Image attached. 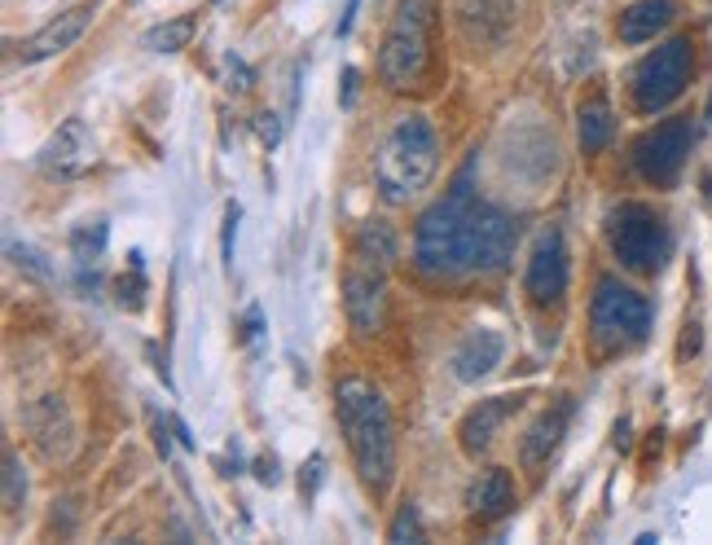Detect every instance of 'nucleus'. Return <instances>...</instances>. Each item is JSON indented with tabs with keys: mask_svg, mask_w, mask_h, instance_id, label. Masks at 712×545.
<instances>
[{
	"mask_svg": "<svg viewBox=\"0 0 712 545\" xmlns=\"http://www.w3.org/2000/svg\"><path fill=\"white\" fill-rule=\"evenodd\" d=\"M238 220H242V207L238 202H229L225 207V229H220V255H225V264L233 268V237H238Z\"/></svg>",
	"mask_w": 712,
	"mask_h": 545,
	"instance_id": "nucleus-28",
	"label": "nucleus"
},
{
	"mask_svg": "<svg viewBox=\"0 0 712 545\" xmlns=\"http://www.w3.org/2000/svg\"><path fill=\"white\" fill-rule=\"evenodd\" d=\"M27 427H32V436H36V444H41L45 457H67L71 444H76V427H71V414H67L62 396L36 401L32 414H27Z\"/></svg>",
	"mask_w": 712,
	"mask_h": 545,
	"instance_id": "nucleus-15",
	"label": "nucleus"
},
{
	"mask_svg": "<svg viewBox=\"0 0 712 545\" xmlns=\"http://www.w3.org/2000/svg\"><path fill=\"white\" fill-rule=\"evenodd\" d=\"M356 10H361V0H347V5H343V14H338V36H347V32H352Z\"/></svg>",
	"mask_w": 712,
	"mask_h": 545,
	"instance_id": "nucleus-32",
	"label": "nucleus"
},
{
	"mask_svg": "<svg viewBox=\"0 0 712 545\" xmlns=\"http://www.w3.org/2000/svg\"><path fill=\"white\" fill-rule=\"evenodd\" d=\"M154 444H159V453H163V457L172 453V440H168V427H163V418H154Z\"/></svg>",
	"mask_w": 712,
	"mask_h": 545,
	"instance_id": "nucleus-34",
	"label": "nucleus"
},
{
	"mask_svg": "<svg viewBox=\"0 0 712 545\" xmlns=\"http://www.w3.org/2000/svg\"><path fill=\"white\" fill-rule=\"evenodd\" d=\"M106 220H93V224H80L76 233H71V251H76V264L80 268H89V264H97L102 259V251H106Z\"/></svg>",
	"mask_w": 712,
	"mask_h": 545,
	"instance_id": "nucleus-23",
	"label": "nucleus"
},
{
	"mask_svg": "<svg viewBox=\"0 0 712 545\" xmlns=\"http://www.w3.org/2000/svg\"><path fill=\"white\" fill-rule=\"evenodd\" d=\"M27 506V475H23V462L14 449H5V510L19 514Z\"/></svg>",
	"mask_w": 712,
	"mask_h": 545,
	"instance_id": "nucleus-24",
	"label": "nucleus"
},
{
	"mask_svg": "<svg viewBox=\"0 0 712 545\" xmlns=\"http://www.w3.org/2000/svg\"><path fill=\"white\" fill-rule=\"evenodd\" d=\"M41 167H45L49 176H58V181L89 176V172L97 167V141H93L89 124H84V119H67V124L49 137V146L41 150Z\"/></svg>",
	"mask_w": 712,
	"mask_h": 545,
	"instance_id": "nucleus-12",
	"label": "nucleus"
},
{
	"mask_svg": "<svg viewBox=\"0 0 712 545\" xmlns=\"http://www.w3.org/2000/svg\"><path fill=\"white\" fill-rule=\"evenodd\" d=\"M97 10H102V0H84V5H76V10H67V14H58L54 23H45L36 36H27V40L19 45V62L32 67V62H45V58H58L62 49H71V45L89 32V23H93Z\"/></svg>",
	"mask_w": 712,
	"mask_h": 545,
	"instance_id": "nucleus-13",
	"label": "nucleus"
},
{
	"mask_svg": "<svg viewBox=\"0 0 712 545\" xmlns=\"http://www.w3.org/2000/svg\"><path fill=\"white\" fill-rule=\"evenodd\" d=\"M502 352H506V339L497 331H471L458 352H453V374L458 383H480L489 379L497 366H502Z\"/></svg>",
	"mask_w": 712,
	"mask_h": 545,
	"instance_id": "nucleus-16",
	"label": "nucleus"
},
{
	"mask_svg": "<svg viewBox=\"0 0 712 545\" xmlns=\"http://www.w3.org/2000/svg\"><path fill=\"white\" fill-rule=\"evenodd\" d=\"M172 431H176V440H181V444H185V449H194V436H190V427H185V422H181V418H176V422H172Z\"/></svg>",
	"mask_w": 712,
	"mask_h": 545,
	"instance_id": "nucleus-35",
	"label": "nucleus"
},
{
	"mask_svg": "<svg viewBox=\"0 0 712 545\" xmlns=\"http://www.w3.org/2000/svg\"><path fill=\"white\" fill-rule=\"evenodd\" d=\"M343 309L356 335H379L388 322V268L366 255H352L343 272Z\"/></svg>",
	"mask_w": 712,
	"mask_h": 545,
	"instance_id": "nucleus-8",
	"label": "nucleus"
},
{
	"mask_svg": "<svg viewBox=\"0 0 712 545\" xmlns=\"http://www.w3.org/2000/svg\"><path fill=\"white\" fill-rule=\"evenodd\" d=\"M356 84H361V71L347 67V71H343V93H338V106H356Z\"/></svg>",
	"mask_w": 712,
	"mask_h": 545,
	"instance_id": "nucleus-31",
	"label": "nucleus"
},
{
	"mask_svg": "<svg viewBox=\"0 0 712 545\" xmlns=\"http://www.w3.org/2000/svg\"><path fill=\"white\" fill-rule=\"evenodd\" d=\"M356 255H366V259H375V264L392 268V264H397V255H401L392 224H383V220H366L361 229H356Z\"/></svg>",
	"mask_w": 712,
	"mask_h": 545,
	"instance_id": "nucleus-21",
	"label": "nucleus"
},
{
	"mask_svg": "<svg viewBox=\"0 0 712 545\" xmlns=\"http://www.w3.org/2000/svg\"><path fill=\"white\" fill-rule=\"evenodd\" d=\"M255 475H260L264 484H277V462H273V457H260V462H255Z\"/></svg>",
	"mask_w": 712,
	"mask_h": 545,
	"instance_id": "nucleus-33",
	"label": "nucleus"
},
{
	"mask_svg": "<svg viewBox=\"0 0 712 545\" xmlns=\"http://www.w3.org/2000/svg\"><path fill=\"white\" fill-rule=\"evenodd\" d=\"M255 335H260V309L246 313V339H255Z\"/></svg>",
	"mask_w": 712,
	"mask_h": 545,
	"instance_id": "nucleus-36",
	"label": "nucleus"
},
{
	"mask_svg": "<svg viewBox=\"0 0 712 545\" xmlns=\"http://www.w3.org/2000/svg\"><path fill=\"white\" fill-rule=\"evenodd\" d=\"M388 541H427V532H423V519H418V506H401V514L392 519V527H388Z\"/></svg>",
	"mask_w": 712,
	"mask_h": 545,
	"instance_id": "nucleus-27",
	"label": "nucleus"
},
{
	"mask_svg": "<svg viewBox=\"0 0 712 545\" xmlns=\"http://www.w3.org/2000/svg\"><path fill=\"white\" fill-rule=\"evenodd\" d=\"M567 278H572V264H567V242L559 229H541V237L532 242L528 255V272H524V291L537 309H550L567 295Z\"/></svg>",
	"mask_w": 712,
	"mask_h": 545,
	"instance_id": "nucleus-10",
	"label": "nucleus"
},
{
	"mask_svg": "<svg viewBox=\"0 0 712 545\" xmlns=\"http://www.w3.org/2000/svg\"><path fill=\"white\" fill-rule=\"evenodd\" d=\"M611 132H616L611 106H607L602 97L581 102V111H576V137H581V150H585V154L607 150V146H611Z\"/></svg>",
	"mask_w": 712,
	"mask_h": 545,
	"instance_id": "nucleus-20",
	"label": "nucleus"
},
{
	"mask_svg": "<svg viewBox=\"0 0 712 545\" xmlns=\"http://www.w3.org/2000/svg\"><path fill=\"white\" fill-rule=\"evenodd\" d=\"M255 132H260V141H264V146H277V141H282V124H277V115H268V111H264V115L255 119Z\"/></svg>",
	"mask_w": 712,
	"mask_h": 545,
	"instance_id": "nucleus-30",
	"label": "nucleus"
},
{
	"mask_svg": "<svg viewBox=\"0 0 712 545\" xmlns=\"http://www.w3.org/2000/svg\"><path fill=\"white\" fill-rule=\"evenodd\" d=\"M673 14H677L673 0H638V5H629L620 14L616 32H620L624 45H646V40H655L673 23Z\"/></svg>",
	"mask_w": 712,
	"mask_h": 545,
	"instance_id": "nucleus-18",
	"label": "nucleus"
},
{
	"mask_svg": "<svg viewBox=\"0 0 712 545\" xmlns=\"http://www.w3.org/2000/svg\"><path fill=\"white\" fill-rule=\"evenodd\" d=\"M519 405H524V396H489V401H480V405L462 418V427H458L462 449H467L471 457H480V453L497 440V431L506 427V418H510Z\"/></svg>",
	"mask_w": 712,
	"mask_h": 545,
	"instance_id": "nucleus-14",
	"label": "nucleus"
},
{
	"mask_svg": "<svg viewBox=\"0 0 712 545\" xmlns=\"http://www.w3.org/2000/svg\"><path fill=\"white\" fill-rule=\"evenodd\" d=\"M190 40H194V19H172V23L150 27L141 36V49H150V54H181Z\"/></svg>",
	"mask_w": 712,
	"mask_h": 545,
	"instance_id": "nucleus-22",
	"label": "nucleus"
},
{
	"mask_svg": "<svg viewBox=\"0 0 712 545\" xmlns=\"http://www.w3.org/2000/svg\"><path fill=\"white\" fill-rule=\"evenodd\" d=\"M567 422H572V401L563 396V401H554L550 409H541L537 414V422L528 427V436H524V466H541V462H550V453L563 444V436H567Z\"/></svg>",
	"mask_w": 712,
	"mask_h": 545,
	"instance_id": "nucleus-17",
	"label": "nucleus"
},
{
	"mask_svg": "<svg viewBox=\"0 0 712 545\" xmlns=\"http://www.w3.org/2000/svg\"><path fill=\"white\" fill-rule=\"evenodd\" d=\"M5 251H10L14 268H23L27 278H36V282H49V278H54V268L45 264V255H41V251H32V246H23V242H10Z\"/></svg>",
	"mask_w": 712,
	"mask_h": 545,
	"instance_id": "nucleus-25",
	"label": "nucleus"
},
{
	"mask_svg": "<svg viewBox=\"0 0 712 545\" xmlns=\"http://www.w3.org/2000/svg\"><path fill=\"white\" fill-rule=\"evenodd\" d=\"M694 146V124L681 115V119H664L655 124L651 132L638 137L633 146V167L642 172V181L651 185H673L686 167V154Z\"/></svg>",
	"mask_w": 712,
	"mask_h": 545,
	"instance_id": "nucleus-9",
	"label": "nucleus"
},
{
	"mask_svg": "<svg viewBox=\"0 0 712 545\" xmlns=\"http://www.w3.org/2000/svg\"><path fill=\"white\" fill-rule=\"evenodd\" d=\"M471 207H475V189H471V163H467L458 172V181L449 185V194L418 216L414 264H418L423 278L445 282V278H467L471 272V255H467Z\"/></svg>",
	"mask_w": 712,
	"mask_h": 545,
	"instance_id": "nucleus-2",
	"label": "nucleus"
},
{
	"mask_svg": "<svg viewBox=\"0 0 712 545\" xmlns=\"http://www.w3.org/2000/svg\"><path fill=\"white\" fill-rule=\"evenodd\" d=\"M128 259H133V278H119V282H115V291H119V304L137 313V309L146 304V278H141V251H133Z\"/></svg>",
	"mask_w": 712,
	"mask_h": 545,
	"instance_id": "nucleus-26",
	"label": "nucleus"
},
{
	"mask_svg": "<svg viewBox=\"0 0 712 545\" xmlns=\"http://www.w3.org/2000/svg\"><path fill=\"white\" fill-rule=\"evenodd\" d=\"M690 71H694V45L686 36H673L668 45H659L655 54H646L633 67V80H629L633 106L642 115H659L664 106H673L686 93Z\"/></svg>",
	"mask_w": 712,
	"mask_h": 545,
	"instance_id": "nucleus-7",
	"label": "nucleus"
},
{
	"mask_svg": "<svg viewBox=\"0 0 712 545\" xmlns=\"http://www.w3.org/2000/svg\"><path fill=\"white\" fill-rule=\"evenodd\" d=\"M607 242L629 272H659L673 246L664 216L646 202H616L607 211Z\"/></svg>",
	"mask_w": 712,
	"mask_h": 545,
	"instance_id": "nucleus-5",
	"label": "nucleus"
},
{
	"mask_svg": "<svg viewBox=\"0 0 712 545\" xmlns=\"http://www.w3.org/2000/svg\"><path fill=\"white\" fill-rule=\"evenodd\" d=\"M616 449H629V422L616 427Z\"/></svg>",
	"mask_w": 712,
	"mask_h": 545,
	"instance_id": "nucleus-37",
	"label": "nucleus"
},
{
	"mask_svg": "<svg viewBox=\"0 0 712 545\" xmlns=\"http://www.w3.org/2000/svg\"><path fill=\"white\" fill-rule=\"evenodd\" d=\"M334 414L347 436L352 462L361 471V479L383 492L397 475V422L383 401V392L366 379H338L334 383Z\"/></svg>",
	"mask_w": 712,
	"mask_h": 545,
	"instance_id": "nucleus-1",
	"label": "nucleus"
},
{
	"mask_svg": "<svg viewBox=\"0 0 712 545\" xmlns=\"http://www.w3.org/2000/svg\"><path fill=\"white\" fill-rule=\"evenodd\" d=\"M321 471H325V457H321V453H312V457H308V466H299V492H303V497H312V492H317Z\"/></svg>",
	"mask_w": 712,
	"mask_h": 545,
	"instance_id": "nucleus-29",
	"label": "nucleus"
},
{
	"mask_svg": "<svg viewBox=\"0 0 712 545\" xmlns=\"http://www.w3.org/2000/svg\"><path fill=\"white\" fill-rule=\"evenodd\" d=\"M515 246V224L502 207H489L475 198L471 207V233H467V255H471V272H502Z\"/></svg>",
	"mask_w": 712,
	"mask_h": 545,
	"instance_id": "nucleus-11",
	"label": "nucleus"
},
{
	"mask_svg": "<svg viewBox=\"0 0 712 545\" xmlns=\"http://www.w3.org/2000/svg\"><path fill=\"white\" fill-rule=\"evenodd\" d=\"M467 506L475 510V514H506L510 506H515V484H510V471H502V466H493V471H484L475 484H471V492H467Z\"/></svg>",
	"mask_w": 712,
	"mask_h": 545,
	"instance_id": "nucleus-19",
	"label": "nucleus"
},
{
	"mask_svg": "<svg viewBox=\"0 0 712 545\" xmlns=\"http://www.w3.org/2000/svg\"><path fill=\"white\" fill-rule=\"evenodd\" d=\"M432 27H436V0H401L383 49H379V76L388 89H414L432 58Z\"/></svg>",
	"mask_w": 712,
	"mask_h": 545,
	"instance_id": "nucleus-4",
	"label": "nucleus"
},
{
	"mask_svg": "<svg viewBox=\"0 0 712 545\" xmlns=\"http://www.w3.org/2000/svg\"><path fill=\"white\" fill-rule=\"evenodd\" d=\"M436 167H440V137H436L432 119L427 115H401L392 124V132L383 137L379 159H375L379 194L392 207H401L432 185Z\"/></svg>",
	"mask_w": 712,
	"mask_h": 545,
	"instance_id": "nucleus-3",
	"label": "nucleus"
},
{
	"mask_svg": "<svg viewBox=\"0 0 712 545\" xmlns=\"http://www.w3.org/2000/svg\"><path fill=\"white\" fill-rule=\"evenodd\" d=\"M589 326H594V344L602 352L638 348L651 331V304L620 278H598L594 304H589Z\"/></svg>",
	"mask_w": 712,
	"mask_h": 545,
	"instance_id": "nucleus-6",
	"label": "nucleus"
}]
</instances>
